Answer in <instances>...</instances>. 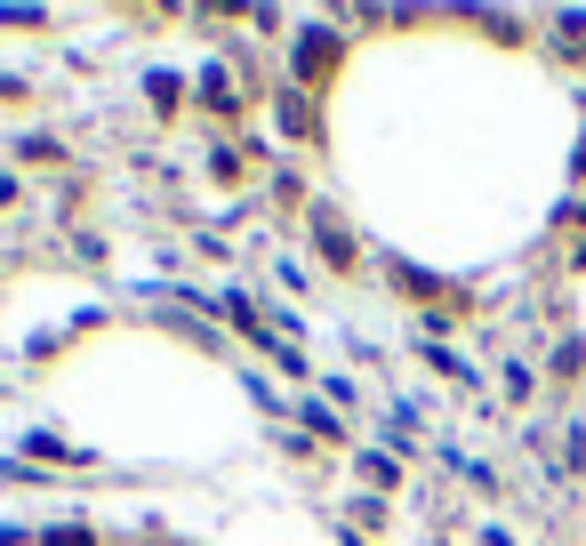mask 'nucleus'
<instances>
[{
	"mask_svg": "<svg viewBox=\"0 0 586 546\" xmlns=\"http://www.w3.org/2000/svg\"><path fill=\"white\" fill-rule=\"evenodd\" d=\"M578 273H586V250H578Z\"/></svg>",
	"mask_w": 586,
	"mask_h": 546,
	"instance_id": "7ed1b4c3",
	"label": "nucleus"
},
{
	"mask_svg": "<svg viewBox=\"0 0 586 546\" xmlns=\"http://www.w3.org/2000/svg\"><path fill=\"white\" fill-rule=\"evenodd\" d=\"M337 73V32H305L297 41V81H330Z\"/></svg>",
	"mask_w": 586,
	"mask_h": 546,
	"instance_id": "f257e3e1",
	"label": "nucleus"
},
{
	"mask_svg": "<svg viewBox=\"0 0 586 546\" xmlns=\"http://www.w3.org/2000/svg\"><path fill=\"white\" fill-rule=\"evenodd\" d=\"M49 546H97V538H89L81 523H64V530H49Z\"/></svg>",
	"mask_w": 586,
	"mask_h": 546,
	"instance_id": "f03ea898",
	"label": "nucleus"
}]
</instances>
